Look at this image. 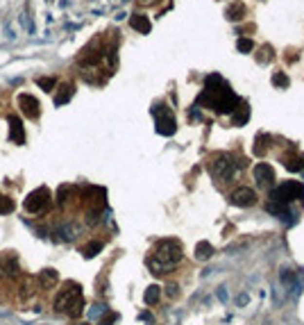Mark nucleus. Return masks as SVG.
Instances as JSON below:
<instances>
[{
	"instance_id": "24",
	"label": "nucleus",
	"mask_w": 304,
	"mask_h": 325,
	"mask_svg": "<svg viewBox=\"0 0 304 325\" xmlns=\"http://www.w3.org/2000/svg\"><path fill=\"white\" fill-rule=\"evenodd\" d=\"M279 82H282V84H288V80H286V78H284V75H275V84H279Z\"/></svg>"
},
{
	"instance_id": "22",
	"label": "nucleus",
	"mask_w": 304,
	"mask_h": 325,
	"mask_svg": "<svg viewBox=\"0 0 304 325\" xmlns=\"http://www.w3.org/2000/svg\"><path fill=\"white\" fill-rule=\"evenodd\" d=\"M100 248H102V244H91V245H86V248H84V255H86V257H93V255H95V250H100Z\"/></svg>"
},
{
	"instance_id": "17",
	"label": "nucleus",
	"mask_w": 304,
	"mask_h": 325,
	"mask_svg": "<svg viewBox=\"0 0 304 325\" xmlns=\"http://www.w3.org/2000/svg\"><path fill=\"white\" fill-rule=\"evenodd\" d=\"M71 193H73V186H71V184L59 186V191H57V203H59V205H66Z\"/></svg>"
},
{
	"instance_id": "1",
	"label": "nucleus",
	"mask_w": 304,
	"mask_h": 325,
	"mask_svg": "<svg viewBox=\"0 0 304 325\" xmlns=\"http://www.w3.org/2000/svg\"><path fill=\"white\" fill-rule=\"evenodd\" d=\"M182 244L175 239H164L159 241L157 248L152 250V257H150V268L157 275H161V273H166L168 268H172L175 264H179V259H182Z\"/></svg>"
},
{
	"instance_id": "8",
	"label": "nucleus",
	"mask_w": 304,
	"mask_h": 325,
	"mask_svg": "<svg viewBox=\"0 0 304 325\" xmlns=\"http://www.w3.org/2000/svg\"><path fill=\"white\" fill-rule=\"evenodd\" d=\"M154 116H157V132L159 134H172L175 132V119H172V114L168 109H161L157 107L154 109Z\"/></svg>"
},
{
	"instance_id": "18",
	"label": "nucleus",
	"mask_w": 304,
	"mask_h": 325,
	"mask_svg": "<svg viewBox=\"0 0 304 325\" xmlns=\"http://www.w3.org/2000/svg\"><path fill=\"white\" fill-rule=\"evenodd\" d=\"M14 200L7 198V196H0V214H12L14 212Z\"/></svg>"
},
{
	"instance_id": "3",
	"label": "nucleus",
	"mask_w": 304,
	"mask_h": 325,
	"mask_svg": "<svg viewBox=\"0 0 304 325\" xmlns=\"http://www.w3.org/2000/svg\"><path fill=\"white\" fill-rule=\"evenodd\" d=\"M241 168H245V160H234L231 155H218L211 162V173L213 178L220 182H229Z\"/></svg>"
},
{
	"instance_id": "23",
	"label": "nucleus",
	"mask_w": 304,
	"mask_h": 325,
	"mask_svg": "<svg viewBox=\"0 0 304 325\" xmlns=\"http://www.w3.org/2000/svg\"><path fill=\"white\" fill-rule=\"evenodd\" d=\"M238 50H252V41L250 39H241L238 41Z\"/></svg>"
},
{
	"instance_id": "15",
	"label": "nucleus",
	"mask_w": 304,
	"mask_h": 325,
	"mask_svg": "<svg viewBox=\"0 0 304 325\" xmlns=\"http://www.w3.org/2000/svg\"><path fill=\"white\" fill-rule=\"evenodd\" d=\"M132 27L146 34V32H150V20H148L146 16H141V14H134L132 16Z\"/></svg>"
},
{
	"instance_id": "16",
	"label": "nucleus",
	"mask_w": 304,
	"mask_h": 325,
	"mask_svg": "<svg viewBox=\"0 0 304 325\" xmlns=\"http://www.w3.org/2000/svg\"><path fill=\"white\" fill-rule=\"evenodd\" d=\"M243 14H245L243 2H236L234 7H229V9H227V19H229V20H238V19H243Z\"/></svg>"
},
{
	"instance_id": "6",
	"label": "nucleus",
	"mask_w": 304,
	"mask_h": 325,
	"mask_svg": "<svg viewBox=\"0 0 304 325\" xmlns=\"http://www.w3.org/2000/svg\"><path fill=\"white\" fill-rule=\"evenodd\" d=\"M48 207H50V191H48L46 186L32 191L25 198V209L30 214H41V212H46Z\"/></svg>"
},
{
	"instance_id": "4",
	"label": "nucleus",
	"mask_w": 304,
	"mask_h": 325,
	"mask_svg": "<svg viewBox=\"0 0 304 325\" xmlns=\"http://www.w3.org/2000/svg\"><path fill=\"white\" fill-rule=\"evenodd\" d=\"M304 196V186L298 184V182H284V184H279V189L270 193L272 203H279V205H286V203H291V200H298Z\"/></svg>"
},
{
	"instance_id": "11",
	"label": "nucleus",
	"mask_w": 304,
	"mask_h": 325,
	"mask_svg": "<svg viewBox=\"0 0 304 325\" xmlns=\"http://www.w3.org/2000/svg\"><path fill=\"white\" fill-rule=\"evenodd\" d=\"M9 139L14 141V143H25V130H23V123H20V119L16 116V114H12L9 116Z\"/></svg>"
},
{
	"instance_id": "26",
	"label": "nucleus",
	"mask_w": 304,
	"mask_h": 325,
	"mask_svg": "<svg viewBox=\"0 0 304 325\" xmlns=\"http://www.w3.org/2000/svg\"><path fill=\"white\" fill-rule=\"evenodd\" d=\"M77 325H86V323H77Z\"/></svg>"
},
{
	"instance_id": "19",
	"label": "nucleus",
	"mask_w": 304,
	"mask_h": 325,
	"mask_svg": "<svg viewBox=\"0 0 304 325\" xmlns=\"http://www.w3.org/2000/svg\"><path fill=\"white\" fill-rule=\"evenodd\" d=\"M159 300V286H150L146 291V305H154Z\"/></svg>"
},
{
	"instance_id": "12",
	"label": "nucleus",
	"mask_w": 304,
	"mask_h": 325,
	"mask_svg": "<svg viewBox=\"0 0 304 325\" xmlns=\"http://www.w3.org/2000/svg\"><path fill=\"white\" fill-rule=\"evenodd\" d=\"M254 178H257V182L261 186H270L272 182H275V171H272L268 164H264V162H261V164L254 168Z\"/></svg>"
},
{
	"instance_id": "14",
	"label": "nucleus",
	"mask_w": 304,
	"mask_h": 325,
	"mask_svg": "<svg viewBox=\"0 0 304 325\" xmlns=\"http://www.w3.org/2000/svg\"><path fill=\"white\" fill-rule=\"evenodd\" d=\"M73 91H75L73 84H61L57 89V93H55V105H66L68 100L73 98Z\"/></svg>"
},
{
	"instance_id": "25",
	"label": "nucleus",
	"mask_w": 304,
	"mask_h": 325,
	"mask_svg": "<svg viewBox=\"0 0 304 325\" xmlns=\"http://www.w3.org/2000/svg\"><path fill=\"white\" fill-rule=\"evenodd\" d=\"M175 289H177V284H171V286H168V296H177V291H175Z\"/></svg>"
},
{
	"instance_id": "13",
	"label": "nucleus",
	"mask_w": 304,
	"mask_h": 325,
	"mask_svg": "<svg viewBox=\"0 0 304 325\" xmlns=\"http://www.w3.org/2000/svg\"><path fill=\"white\" fill-rule=\"evenodd\" d=\"M39 286L41 289H55L57 286V282H59V275H57V271H53V268H46V271L39 273Z\"/></svg>"
},
{
	"instance_id": "9",
	"label": "nucleus",
	"mask_w": 304,
	"mask_h": 325,
	"mask_svg": "<svg viewBox=\"0 0 304 325\" xmlns=\"http://www.w3.org/2000/svg\"><path fill=\"white\" fill-rule=\"evenodd\" d=\"M229 198H231V205H236V207H252L257 203V193L252 191V189H247V186H238Z\"/></svg>"
},
{
	"instance_id": "21",
	"label": "nucleus",
	"mask_w": 304,
	"mask_h": 325,
	"mask_svg": "<svg viewBox=\"0 0 304 325\" xmlns=\"http://www.w3.org/2000/svg\"><path fill=\"white\" fill-rule=\"evenodd\" d=\"M37 84H39L43 91H53V89H55V78H39Z\"/></svg>"
},
{
	"instance_id": "20",
	"label": "nucleus",
	"mask_w": 304,
	"mask_h": 325,
	"mask_svg": "<svg viewBox=\"0 0 304 325\" xmlns=\"http://www.w3.org/2000/svg\"><path fill=\"white\" fill-rule=\"evenodd\" d=\"M213 255V248L209 244H200L198 245V259H205V257H211Z\"/></svg>"
},
{
	"instance_id": "5",
	"label": "nucleus",
	"mask_w": 304,
	"mask_h": 325,
	"mask_svg": "<svg viewBox=\"0 0 304 325\" xmlns=\"http://www.w3.org/2000/svg\"><path fill=\"white\" fill-rule=\"evenodd\" d=\"M20 275V262L19 255L12 250L0 252V278L2 280H14Z\"/></svg>"
},
{
	"instance_id": "10",
	"label": "nucleus",
	"mask_w": 304,
	"mask_h": 325,
	"mask_svg": "<svg viewBox=\"0 0 304 325\" xmlns=\"http://www.w3.org/2000/svg\"><path fill=\"white\" fill-rule=\"evenodd\" d=\"M37 278H32V275H23L20 273L19 275V296L20 298H30V296H34L37 293Z\"/></svg>"
},
{
	"instance_id": "2",
	"label": "nucleus",
	"mask_w": 304,
	"mask_h": 325,
	"mask_svg": "<svg viewBox=\"0 0 304 325\" xmlns=\"http://www.w3.org/2000/svg\"><path fill=\"white\" fill-rule=\"evenodd\" d=\"M55 309L59 314H66L71 319H77L84 312V296L77 282H66L59 289L57 298H55Z\"/></svg>"
},
{
	"instance_id": "7",
	"label": "nucleus",
	"mask_w": 304,
	"mask_h": 325,
	"mask_svg": "<svg viewBox=\"0 0 304 325\" xmlns=\"http://www.w3.org/2000/svg\"><path fill=\"white\" fill-rule=\"evenodd\" d=\"M19 107L23 109V114H25L27 119H39L41 102L34 98V96H30V93H20L19 96Z\"/></svg>"
}]
</instances>
